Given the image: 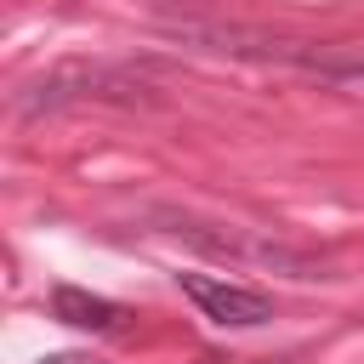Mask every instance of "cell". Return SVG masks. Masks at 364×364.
<instances>
[{"label": "cell", "instance_id": "1", "mask_svg": "<svg viewBox=\"0 0 364 364\" xmlns=\"http://www.w3.org/2000/svg\"><path fill=\"white\" fill-rule=\"evenodd\" d=\"M182 279V296L222 330H256L273 318V296L250 290V284H233V279H210V273H176Z\"/></svg>", "mask_w": 364, "mask_h": 364}, {"label": "cell", "instance_id": "2", "mask_svg": "<svg viewBox=\"0 0 364 364\" xmlns=\"http://www.w3.org/2000/svg\"><path fill=\"white\" fill-rule=\"evenodd\" d=\"M51 313H57L63 324H74V330H114V324H119V307H114V301L85 296V290H74V284H57V290H51Z\"/></svg>", "mask_w": 364, "mask_h": 364}, {"label": "cell", "instance_id": "3", "mask_svg": "<svg viewBox=\"0 0 364 364\" xmlns=\"http://www.w3.org/2000/svg\"><path fill=\"white\" fill-rule=\"evenodd\" d=\"M40 364H102V358H91V353H51V358H40Z\"/></svg>", "mask_w": 364, "mask_h": 364}]
</instances>
